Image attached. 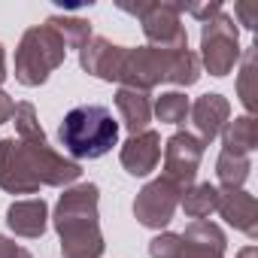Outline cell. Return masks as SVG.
Wrapping results in <instances>:
<instances>
[{"label":"cell","mask_w":258,"mask_h":258,"mask_svg":"<svg viewBox=\"0 0 258 258\" xmlns=\"http://www.w3.org/2000/svg\"><path fill=\"white\" fill-rule=\"evenodd\" d=\"M82 176V164L64 158L46 143H22L16 137L0 140V188L10 195H37L43 185L64 188Z\"/></svg>","instance_id":"cell-1"},{"label":"cell","mask_w":258,"mask_h":258,"mask_svg":"<svg viewBox=\"0 0 258 258\" xmlns=\"http://www.w3.org/2000/svg\"><path fill=\"white\" fill-rule=\"evenodd\" d=\"M100 188L94 182H79L64 188V195L55 204V213L49 216L58 237H61V255L64 258H100L106 243L100 234Z\"/></svg>","instance_id":"cell-2"},{"label":"cell","mask_w":258,"mask_h":258,"mask_svg":"<svg viewBox=\"0 0 258 258\" xmlns=\"http://www.w3.org/2000/svg\"><path fill=\"white\" fill-rule=\"evenodd\" d=\"M58 140L73 161H94L112 152V146H118V121L106 106L82 103L61 118Z\"/></svg>","instance_id":"cell-3"},{"label":"cell","mask_w":258,"mask_h":258,"mask_svg":"<svg viewBox=\"0 0 258 258\" xmlns=\"http://www.w3.org/2000/svg\"><path fill=\"white\" fill-rule=\"evenodd\" d=\"M67 58L61 34L49 25H34L22 34L16 46V82L25 88H40Z\"/></svg>","instance_id":"cell-4"},{"label":"cell","mask_w":258,"mask_h":258,"mask_svg":"<svg viewBox=\"0 0 258 258\" xmlns=\"http://www.w3.org/2000/svg\"><path fill=\"white\" fill-rule=\"evenodd\" d=\"M118 10L131 13L143 25V37L152 49L161 52H179L188 49V34L182 25L179 4H167V0H149V4H118Z\"/></svg>","instance_id":"cell-5"},{"label":"cell","mask_w":258,"mask_h":258,"mask_svg":"<svg viewBox=\"0 0 258 258\" xmlns=\"http://www.w3.org/2000/svg\"><path fill=\"white\" fill-rule=\"evenodd\" d=\"M240 55H243V49H240L237 22L225 10L201 25V55H198L201 70H207L210 76L222 79V76H228L237 67Z\"/></svg>","instance_id":"cell-6"},{"label":"cell","mask_w":258,"mask_h":258,"mask_svg":"<svg viewBox=\"0 0 258 258\" xmlns=\"http://www.w3.org/2000/svg\"><path fill=\"white\" fill-rule=\"evenodd\" d=\"M170 55L152 46H137V49H124L121 67H118V85L121 88H134V91H152L161 82H167L170 73Z\"/></svg>","instance_id":"cell-7"},{"label":"cell","mask_w":258,"mask_h":258,"mask_svg":"<svg viewBox=\"0 0 258 258\" xmlns=\"http://www.w3.org/2000/svg\"><path fill=\"white\" fill-rule=\"evenodd\" d=\"M179 195H182V191H179L170 179H164V176L146 182V185L137 191V201H134V219H137L143 228H149V231H161V228H167V225L173 222L176 207H179Z\"/></svg>","instance_id":"cell-8"},{"label":"cell","mask_w":258,"mask_h":258,"mask_svg":"<svg viewBox=\"0 0 258 258\" xmlns=\"http://www.w3.org/2000/svg\"><path fill=\"white\" fill-rule=\"evenodd\" d=\"M204 149L207 146L191 131H176L173 137H167V143H164V179H170L179 191L195 185Z\"/></svg>","instance_id":"cell-9"},{"label":"cell","mask_w":258,"mask_h":258,"mask_svg":"<svg viewBox=\"0 0 258 258\" xmlns=\"http://www.w3.org/2000/svg\"><path fill=\"white\" fill-rule=\"evenodd\" d=\"M188 115H191V124H195V137L210 146L219 134H222V127L231 121V103L225 94L219 91H210V94H201L191 106H188Z\"/></svg>","instance_id":"cell-10"},{"label":"cell","mask_w":258,"mask_h":258,"mask_svg":"<svg viewBox=\"0 0 258 258\" xmlns=\"http://www.w3.org/2000/svg\"><path fill=\"white\" fill-rule=\"evenodd\" d=\"M179 240H182V249L176 258H225V249H228L225 231L210 219H195L179 234Z\"/></svg>","instance_id":"cell-11"},{"label":"cell","mask_w":258,"mask_h":258,"mask_svg":"<svg viewBox=\"0 0 258 258\" xmlns=\"http://www.w3.org/2000/svg\"><path fill=\"white\" fill-rule=\"evenodd\" d=\"M118 161H121V167L127 173L137 176V179L149 176L158 167V161H161V134L149 127V131H143V134L127 137L121 152H118Z\"/></svg>","instance_id":"cell-12"},{"label":"cell","mask_w":258,"mask_h":258,"mask_svg":"<svg viewBox=\"0 0 258 258\" xmlns=\"http://www.w3.org/2000/svg\"><path fill=\"white\" fill-rule=\"evenodd\" d=\"M216 213L237 231H243L249 240L258 237V201L246 188H219Z\"/></svg>","instance_id":"cell-13"},{"label":"cell","mask_w":258,"mask_h":258,"mask_svg":"<svg viewBox=\"0 0 258 258\" xmlns=\"http://www.w3.org/2000/svg\"><path fill=\"white\" fill-rule=\"evenodd\" d=\"M121 58H124V46H115L106 37H91L79 49V67L88 76L100 79V82H115L118 79Z\"/></svg>","instance_id":"cell-14"},{"label":"cell","mask_w":258,"mask_h":258,"mask_svg":"<svg viewBox=\"0 0 258 258\" xmlns=\"http://www.w3.org/2000/svg\"><path fill=\"white\" fill-rule=\"evenodd\" d=\"M7 225L16 237H28L37 240L46 234L49 228V204L43 198H25V201H13L7 210Z\"/></svg>","instance_id":"cell-15"},{"label":"cell","mask_w":258,"mask_h":258,"mask_svg":"<svg viewBox=\"0 0 258 258\" xmlns=\"http://www.w3.org/2000/svg\"><path fill=\"white\" fill-rule=\"evenodd\" d=\"M115 109L121 124L134 134L149 131V121H152V97L149 91H134V88H118L115 91Z\"/></svg>","instance_id":"cell-16"},{"label":"cell","mask_w":258,"mask_h":258,"mask_svg":"<svg viewBox=\"0 0 258 258\" xmlns=\"http://www.w3.org/2000/svg\"><path fill=\"white\" fill-rule=\"evenodd\" d=\"M255 149H258V121H255V115L243 112V115H237L234 121H228L222 127V152L252 158Z\"/></svg>","instance_id":"cell-17"},{"label":"cell","mask_w":258,"mask_h":258,"mask_svg":"<svg viewBox=\"0 0 258 258\" xmlns=\"http://www.w3.org/2000/svg\"><path fill=\"white\" fill-rule=\"evenodd\" d=\"M219 204V188L213 182H195L179 195V207L185 210L188 219H207L210 213H216Z\"/></svg>","instance_id":"cell-18"},{"label":"cell","mask_w":258,"mask_h":258,"mask_svg":"<svg viewBox=\"0 0 258 258\" xmlns=\"http://www.w3.org/2000/svg\"><path fill=\"white\" fill-rule=\"evenodd\" d=\"M252 170V158L246 155H231V152H219L216 158V179L222 182V188H243Z\"/></svg>","instance_id":"cell-19"},{"label":"cell","mask_w":258,"mask_h":258,"mask_svg":"<svg viewBox=\"0 0 258 258\" xmlns=\"http://www.w3.org/2000/svg\"><path fill=\"white\" fill-rule=\"evenodd\" d=\"M46 25L61 34L67 49H82L91 40V22L88 19H79V16H49Z\"/></svg>","instance_id":"cell-20"},{"label":"cell","mask_w":258,"mask_h":258,"mask_svg":"<svg viewBox=\"0 0 258 258\" xmlns=\"http://www.w3.org/2000/svg\"><path fill=\"white\" fill-rule=\"evenodd\" d=\"M201 79V61L191 49H179L170 55V73H167V82L170 85H179V88H188Z\"/></svg>","instance_id":"cell-21"},{"label":"cell","mask_w":258,"mask_h":258,"mask_svg":"<svg viewBox=\"0 0 258 258\" xmlns=\"http://www.w3.org/2000/svg\"><path fill=\"white\" fill-rule=\"evenodd\" d=\"M188 106L191 100L182 94V91H164L155 103H152V115L161 121V124H182L188 118Z\"/></svg>","instance_id":"cell-22"},{"label":"cell","mask_w":258,"mask_h":258,"mask_svg":"<svg viewBox=\"0 0 258 258\" xmlns=\"http://www.w3.org/2000/svg\"><path fill=\"white\" fill-rule=\"evenodd\" d=\"M13 124H16V134H19L22 143H46V134H43L40 121H37V109H34V103H28V100L16 103Z\"/></svg>","instance_id":"cell-23"},{"label":"cell","mask_w":258,"mask_h":258,"mask_svg":"<svg viewBox=\"0 0 258 258\" xmlns=\"http://www.w3.org/2000/svg\"><path fill=\"white\" fill-rule=\"evenodd\" d=\"M255 49L258 46H249L246 49V55H243V67H240V76H237V97L243 100V106H246V115H252V109H255V97H258V91H255Z\"/></svg>","instance_id":"cell-24"},{"label":"cell","mask_w":258,"mask_h":258,"mask_svg":"<svg viewBox=\"0 0 258 258\" xmlns=\"http://www.w3.org/2000/svg\"><path fill=\"white\" fill-rule=\"evenodd\" d=\"M179 249H182V240L173 231H164L149 240V258H176Z\"/></svg>","instance_id":"cell-25"},{"label":"cell","mask_w":258,"mask_h":258,"mask_svg":"<svg viewBox=\"0 0 258 258\" xmlns=\"http://www.w3.org/2000/svg\"><path fill=\"white\" fill-rule=\"evenodd\" d=\"M179 13H188V16H195L204 25V22H210L213 16L222 13V4L219 0H213V4H179Z\"/></svg>","instance_id":"cell-26"},{"label":"cell","mask_w":258,"mask_h":258,"mask_svg":"<svg viewBox=\"0 0 258 258\" xmlns=\"http://www.w3.org/2000/svg\"><path fill=\"white\" fill-rule=\"evenodd\" d=\"M234 16L240 19V25H243L246 31H255V28H258V7H255V4H237V7H234Z\"/></svg>","instance_id":"cell-27"},{"label":"cell","mask_w":258,"mask_h":258,"mask_svg":"<svg viewBox=\"0 0 258 258\" xmlns=\"http://www.w3.org/2000/svg\"><path fill=\"white\" fill-rule=\"evenodd\" d=\"M0 258H34V255L25 246H19L16 240H10V237L0 234Z\"/></svg>","instance_id":"cell-28"},{"label":"cell","mask_w":258,"mask_h":258,"mask_svg":"<svg viewBox=\"0 0 258 258\" xmlns=\"http://www.w3.org/2000/svg\"><path fill=\"white\" fill-rule=\"evenodd\" d=\"M13 112H16V100L0 88V124H7V121H13Z\"/></svg>","instance_id":"cell-29"},{"label":"cell","mask_w":258,"mask_h":258,"mask_svg":"<svg viewBox=\"0 0 258 258\" xmlns=\"http://www.w3.org/2000/svg\"><path fill=\"white\" fill-rule=\"evenodd\" d=\"M7 76H10L7 73V49H4V43H0V85H4Z\"/></svg>","instance_id":"cell-30"},{"label":"cell","mask_w":258,"mask_h":258,"mask_svg":"<svg viewBox=\"0 0 258 258\" xmlns=\"http://www.w3.org/2000/svg\"><path fill=\"white\" fill-rule=\"evenodd\" d=\"M237 258H258V249H255V246H243V249L237 252Z\"/></svg>","instance_id":"cell-31"}]
</instances>
